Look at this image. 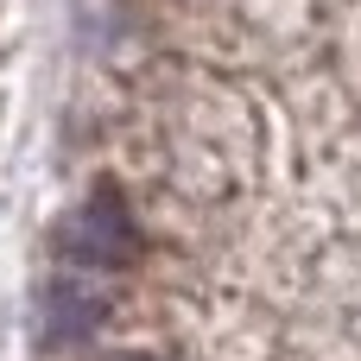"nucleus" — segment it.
I'll list each match as a JSON object with an SVG mask.
<instances>
[{
    "label": "nucleus",
    "instance_id": "f257e3e1",
    "mask_svg": "<svg viewBox=\"0 0 361 361\" xmlns=\"http://www.w3.org/2000/svg\"><path fill=\"white\" fill-rule=\"evenodd\" d=\"M63 254H70L76 267H95V273L127 267V260L140 254V228H133L127 203H121L114 190H95V197L70 216V228H63Z\"/></svg>",
    "mask_w": 361,
    "mask_h": 361
},
{
    "label": "nucleus",
    "instance_id": "7ed1b4c3",
    "mask_svg": "<svg viewBox=\"0 0 361 361\" xmlns=\"http://www.w3.org/2000/svg\"><path fill=\"white\" fill-rule=\"evenodd\" d=\"M114 361H146V355H114Z\"/></svg>",
    "mask_w": 361,
    "mask_h": 361
},
{
    "label": "nucleus",
    "instance_id": "f03ea898",
    "mask_svg": "<svg viewBox=\"0 0 361 361\" xmlns=\"http://www.w3.org/2000/svg\"><path fill=\"white\" fill-rule=\"evenodd\" d=\"M102 311H108V298L89 292L82 279H63V286H51V298H44V324H51L57 336H89V330L102 324Z\"/></svg>",
    "mask_w": 361,
    "mask_h": 361
}]
</instances>
